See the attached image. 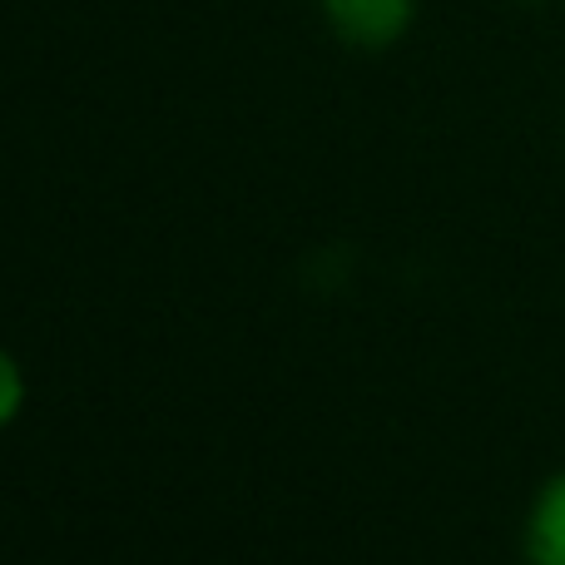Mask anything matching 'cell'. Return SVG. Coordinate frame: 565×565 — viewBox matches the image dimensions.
Segmentation results:
<instances>
[{
	"mask_svg": "<svg viewBox=\"0 0 565 565\" xmlns=\"http://www.w3.org/2000/svg\"><path fill=\"white\" fill-rule=\"evenodd\" d=\"M417 0H322V15L338 40L362 50H387L407 35Z\"/></svg>",
	"mask_w": 565,
	"mask_h": 565,
	"instance_id": "6da1fadb",
	"label": "cell"
},
{
	"mask_svg": "<svg viewBox=\"0 0 565 565\" xmlns=\"http://www.w3.org/2000/svg\"><path fill=\"white\" fill-rule=\"evenodd\" d=\"M521 551H526V565H565V467L531 497Z\"/></svg>",
	"mask_w": 565,
	"mask_h": 565,
	"instance_id": "7a4b0ae2",
	"label": "cell"
},
{
	"mask_svg": "<svg viewBox=\"0 0 565 565\" xmlns=\"http://www.w3.org/2000/svg\"><path fill=\"white\" fill-rule=\"evenodd\" d=\"M20 407H25V372L0 348V427H10V422L20 417Z\"/></svg>",
	"mask_w": 565,
	"mask_h": 565,
	"instance_id": "3957f363",
	"label": "cell"
}]
</instances>
